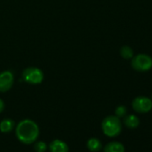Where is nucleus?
<instances>
[{"label": "nucleus", "mask_w": 152, "mask_h": 152, "mask_svg": "<svg viewBox=\"0 0 152 152\" xmlns=\"http://www.w3.org/2000/svg\"><path fill=\"white\" fill-rule=\"evenodd\" d=\"M50 152H68L69 148L67 144L61 140H54L49 144Z\"/></svg>", "instance_id": "obj_7"}, {"label": "nucleus", "mask_w": 152, "mask_h": 152, "mask_svg": "<svg viewBox=\"0 0 152 152\" xmlns=\"http://www.w3.org/2000/svg\"><path fill=\"white\" fill-rule=\"evenodd\" d=\"M34 148L36 152H45L48 148V146L44 141H38L36 142Z\"/></svg>", "instance_id": "obj_14"}, {"label": "nucleus", "mask_w": 152, "mask_h": 152, "mask_svg": "<svg viewBox=\"0 0 152 152\" xmlns=\"http://www.w3.org/2000/svg\"><path fill=\"white\" fill-rule=\"evenodd\" d=\"M4 109H5V103L1 99H0V113H2Z\"/></svg>", "instance_id": "obj_15"}, {"label": "nucleus", "mask_w": 152, "mask_h": 152, "mask_svg": "<svg viewBox=\"0 0 152 152\" xmlns=\"http://www.w3.org/2000/svg\"><path fill=\"white\" fill-rule=\"evenodd\" d=\"M23 80L32 85L40 84L44 80V73L41 69L34 66L27 67L23 72Z\"/></svg>", "instance_id": "obj_3"}, {"label": "nucleus", "mask_w": 152, "mask_h": 152, "mask_svg": "<svg viewBox=\"0 0 152 152\" xmlns=\"http://www.w3.org/2000/svg\"><path fill=\"white\" fill-rule=\"evenodd\" d=\"M15 134L22 143L31 144L37 140L39 135V129L34 121L31 119H24L19 122L16 125Z\"/></svg>", "instance_id": "obj_1"}, {"label": "nucleus", "mask_w": 152, "mask_h": 152, "mask_svg": "<svg viewBox=\"0 0 152 152\" xmlns=\"http://www.w3.org/2000/svg\"><path fill=\"white\" fill-rule=\"evenodd\" d=\"M127 113V109L124 106H118L116 108H115V116L117 117H124L125 115Z\"/></svg>", "instance_id": "obj_13"}, {"label": "nucleus", "mask_w": 152, "mask_h": 152, "mask_svg": "<svg viewBox=\"0 0 152 152\" xmlns=\"http://www.w3.org/2000/svg\"><path fill=\"white\" fill-rule=\"evenodd\" d=\"M103 133L107 137H116L122 131V123L115 115L107 116L101 123Z\"/></svg>", "instance_id": "obj_2"}, {"label": "nucleus", "mask_w": 152, "mask_h": 152, "mask_svg": "<svg viewBox=\"0 0 152 152\" xmlns=\"http://www.w3.org/2000/svg\"><path fill=\"white\" fill-rule=\"evenodd\" d=\"M87 148L92 152H98L102 148V143L97 138H91L87 141Z\"/></svg>", "instance_id": "obj_11"}, {"label": "nucleus", "mask_w": 152, "mask_h": 152, "mask_svg": "<svg viewBox=\"0 0 152 152\" xmlns=\"http://www.w3.org/2000/svg\"><path fill=\"white\" fill-rule=\"evenodd\" d=\"M124 124L126 127L130 129H135L140 124V119L134 115H129L124 116Z\"/></svg>", "instance_id": "obj_9"}, {"label": "nucleus", "mask_w": 152, "mask_h": 152, "mask_svg": "<svg viewBox=\"0 0 152 152\" xmlns=\"http://www.w3.org/2000/svg\"><path fill=\"white\" fill-rule=\"evenodd\" d=\"M132 107L137 113H148L152 109V99L147 97H137L132 100Z\"/></svg>", "instance_id": "obj_5"}, {"label": "nucleus", "mask_w": 152, "mask_h": 152, "mask_svg": "<svg viewBox=\"0 0 152 152\" xmlns=\"http://www.w3.org/2000/svg\"><path fill=\"white\" fill-rule=\"evenodd\" d=\"M15 126V123L12 119H9V118L4 119L0 122V131L4 133H7L13 131Z\"/></svg>", "instance_id": "obj_10"}, {"label": "nucleus", "mask_w": 152, "mask_h": 152, "mask_svg": "<svg viewBox=\"0 0 152 152\" xmlns=\"http://www.w3.org/2000/svg\"><path fill=\"white\" fill-rule=\"evenodd\" d=\"M15 76L11 71H3L0 72V92H7L13 87Z\"/></svg>", "instance_id": "obj_6"}, {"label": "nucleus", "mask_w": 152, "mask_h": 152, "mask_svg": "<svg viewBox=\"0 0 152 152\" xmlns=\"http://www.w3.org/2000/svg\"><path fill=\"white\" fill-rule=\"evenodd\" d=\"M104 152H124V147L121 142L111 141L105 146Z\"/></svg>", "instance_id": "obj_8"}, {"label": "nucleus", "mask_w": 152, "mask_h": 152, "mask_svg": "<svg viewBox=\"0 0 152 152\" xmlns=\"http://www.w3.org/2000/svg\"><path fill=\"white\" fill-rule=\"evenodd\" d=\"M132 67L138 72H147L152 68V58L145 54H139L132 56Z\"/></svg>", "instance_id": "obj_4"}, {"label": "nucleus", "mask_w": 152, "mask_h": 152, "mask_svg": "<svg viewBox=\"0 0 152 152\" xmlns=\"http://www.w3.org/2000/svg\"><path fill=\"white\" fill-rule=\"evenodd\" d=\"M120 55L124 59H132L133 56V50L129 46H124L120 49Z\"/></svg>", "instance_id": "obj_12"}]
</instances>
